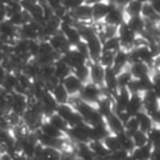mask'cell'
<instances>
[{"mask_svg":"<svg viewBox=\"0 0 160 160\" xmlns=\"http://www.w3.org/2000/svg\"><path fill=\"white\" fill-rule=\"evenodd\" d=\"M78 96L85 101L89 102L91 105H96V102L100 100V98L102 96V86H99L91 81H88L82 85V88L80 89Z\"/></svg>","mask_w":160,"mask_h":160,"instance_id":"cell-1","label":"cell"},{"mask_svg":"<svg viewBox=\"0 0 160 160\" xmlns=\"http://www.w3.org/2000/svg\"><path fill=\"white\" fill-rule=\"evenodd\" d=\"M90 131H91V126L88 125L86 122H81L75 126H69L65 135H66L68 140H71L75 144L76 142H89L90 141Z\"/></svg>","mask_w":160,"mask_h":160,"instance_id":"cell-2","label":"cell"},{"mask_svg":"<svg viewBox=\"0 0 160 160\" xmlns=\"http://www.w3.org/2000/svg\"><path fill=\"white\" fill-rule=\"evenodd\" d=\"M29 106V98L25 94L12 91L9 94V111L22 116Z\"/></svg>","mask_w":160,"mask_h":160,"instance_id":"cell-3","label":"cell"},{"mask_svg":"<svg viewBox=\"0 0 160 160\" xmlns=\"http://www.w3.org/2000/svg\"><path fill=\"white\" fill-rule=\"evenodd\" d=\"M59 116H61L69 126H75V125H79L81 122H84L82 118L78 114V111L72 108V105H70L69 102H65V104H59L58 108H56V111H55Z\"/></svg>","mask_w":160,"mask_h":160,"instance_id":"cell-4","label":"cell"},{"mask_svg":"<svg viewBox=\"0 0 160 160\" xmlns=\"http://www.w3.org/2000/svg\"><path fill=\"white\" fill-rule=\"evenodd\" d=\"M116 36L119 38V41H120V45L122 49H126V50H130L132 46H134V42H135V39H136V34L129 29V26L124 22H121L119 26H118V32H116Z\"/></svg>","mask_w":160,"mask_h":160,"instance_id":"cell-5","label":"cell"},{"mask_svg":"<svg viewBox=\"0 0 160 160\" xmlns=\"http://www.w3.org/2000/svg\"><path fill=\"white\" fill-rule=\"evenodd\" d=\"M39 29H40V22L30 20L29 22L18 28V39L39 40Z\"/></svg>","mask_w":160,"mask_h":160,"instance_id":"cell-6","label":"cell"},{"mask_svg":"<svg viewBox=\"0 0 160 160\" xmlns=\"http://www.w3.org/2000/svg\"><path fill=\"white\" fill-rule=\"evenodd\" d=\"M86 42L88 50H89V61H98L100 58V54L102 51V41L98 36L96 32L90 35L88 39L84 40Z\"/></svg>","mask_w":160,"mask_h":160,"instance_id":"cell-7","label":"cell"},{"mask_svg":"<svg viewBox=\"0 0 160 160\" xmlns=\"http://www.w3.org/2000/svg\"><path fill=\"white\" fill-rule=\"evenodd\" d=\"M141 99H142V110L146 111L149 115L160 109V99L152 91V89L144 91L141 94Z\"/></svg>","mask_w":160,"mask_h":160,"instance_id":"cell-8","label":"cell"},{"mask_svg":"<svg viewBox=\"0 0 160 160\" xmlns=\"http://www.w3.org/2000/svg\"><path fill=\"white\" fill-rule=\"evenodd\" d=\"M59 31L65 36V39L69 41V44H70L71 46H75V45L81 40L79 29H78L75 25H72V24H68V22L61 21V22H60Z\"/></svg>","mask_w":160,"mask_h":160,"instance_id":"cell-9","label":"cell"},{"mask_svg":"<svg viewBox=\"0 0 160 160\" xmlns=\"http://www.w3.org/2000/svg\"><path fill=\"white\" fill-rule=\"evenodd\" d=\"M18 39V28L12 25L8 19L0 22V41L12 44Z\"/></svg>","mask_w":160,"mask_h":160,"instance_id":"cell-10","label":"cell"},{"mask_svg":"<svg viewBox=\"0 0 160 160\" xmlns=\"http://www.w3.org/2000/svg\"><path fill=\"white\" fill-rule=\"evenodd\" d=\"M115 6L114 2L109 1V0H105V1H98L95 4L91 5V19L95 20L96 22L98 21H102L104 18L106 16V14L109 12V10Z\"/></svg>","mask_w":160,"mask_h":160,"instance_id":"cell-11","label":"cell"},{"mask_svg":"<svg viewBox=\"0 0 160 160\" xmlns=\"http://www.w3.org/2000/svg\"><path fill=\"white\" fill-rule=\"evenodd\" d=\"M48 41H49V44L51 45V48L54 49V51H56L60 56H61L64 52H66L69 49H71V45L69 44V41L65 39V36H64L60 31H58V32H55L54 35H51V36L48 39Z\"/></svg>","mask_w":160,"mask_h":160,"instance_id":"cell-12","label":"cell"},{"mask_svg":"<svg viewBox=\"0 0 160 160\" xmlns=\"http://www.w3.org/2000/svg\"><path fill=\"white\" fill-rule=\"evenodd\" d=\"M60 58H61L71 69H74V68L81 65V64L89 62V60H88L85 56H82V55H81L75 48H72V46H71V49H69L66 52H64Z\"/></svg>","mask_w":160,"mask_h":160,"instance_id":"cell-13","label":"cell"},{"mask_svg":"<svg viewBox=\"0 0 160 160\" xmlns=\"http://www.w3.org/2000/svg\"><path fill=\"white\" fill-rule=\"evenodd\" d=\"M102 86L105 90L109 91V94L114 95L118 91V72L112 68H105L104 72V80H102Z\"/></svg>","mask_w":160,"mask_h":160,"instance_id":"cell-14","label":"cell"},{"mask_svg":"<svg viewBox=\"0 0 160 160\" xmlns=\"http://www.w3.org/2000/svg\"><path fill=\"white\" fill-rule=\"evenodd\" d=\"M128 70L130 71L132 79H141L151 75V66L142 61H134L128 65Z\"/></svg>","mask_w":160,"mask_h":160,"instance_id":"cell-15","label":"cell"},{"mask_svg":"<svg viewBox=\"0 0 160 160\" xmlns=\"http://www.w3.org/2000/svg\"><path fill=\"white\" fill-rule=\"evenodd\" d=\"M60 82L64 85L65 90L69 92L70 96H78L80 89H81L82 85H84V82H81L72 72H71L70 75H68L65 79H62Z\"/></svg>","mask_w":160,"mask_h":160,"instance_id":"cell-16","label":"cell"},{"mask_svg":"<svg viewBox=\"0 0 160 160\" xmlns=\"http://www.w3.org/2000/svg\"><path fill=\"white\" fill-rule=\"evenodd\" d=\"M70 15L72 16L75 22H85V21H90L91 19V5L84 2L80 6H78L76 9L70 11Z\"/></svg>","mask_w":160,"mask_h":160,"instance_id":"cell-17","label":"cell"},{"mask_svg":"<svg viewBox=\"0 0 160 160\" xmlns=\"http://www.w3.org/2000/svg\"><path fill=\"white\" fill-rule=\"evenodd\" d=\"M106 25H112V26H119L121 22H124L125 21V15H124V11H122V9L121 8H119V6H112L110 10H109V12L106 14V16L104 18V20H102Z\"/></svg>","mask_w":160,"mask_h":160,"instance_id":"cell-18","label":"cell"},{"mask_svg":"<svg viewBox=\"0 0 160 160\" xmlns=\"http://www.w3.org/2000/svg\"><path fill=\"white\" fill-rule=\"evenodd\" d=\"M40 105H41V109H42V114H44V118L46 119L48 116H50L51 114H54L56 111V108H58V102L56 100L52 98V95L50 94V91H46L42 98L39 100Z\"/></svg>","mask_w":160,"mask_h":160,"instance_id":"cell-19","label":"cell"},{"mask_svg":"<svg viewBox=\"0 0 160 160\" xmlns=\"http://www.w3.org/2000/svg\"><path fill=\"white\" fill-rule=\"evenodd\" d=\"M129 65V51L126 49H119L115 55H114V61H112V69L119 72L124 69H126Z\"/></svg>","mask_w":160,"mask_h":160,"instance_id":"cell-20","label":"cell"},{"mask_svg":"<svg viewBox=\"0 0 160 160\" xmlns=\"http://www.w3.org/2000/svg\"><path fill=\"white\" fill-rule=\"evenodd\" d=\"M89 70H90V81L99 86H102L105 68L100 65L98 61H89Z\"/></svg>","mask_w":160,"mask_h":160,"instance_id":"cell-21","label":"cell"},{"mask_svg":"<svg viewBox=\"0 0 160 160\" xmlns=\"http://www.w3.org/2000/svg\"><path fill=\"white\" fill-rule=\"evenodd\" d=\"M125 24L129 26L130 30H132L136 35H141L146 29V21L141 15L136 16H129L125 18Z\"/></svg>","mask_w":160,"mask_h":160,"instance_id":"cell-22","label":"cell"},{"mask_svg":"<svg viewBox=\"0 0 160 160\" xmlns=\"http://www.w3.org/2000/svg\"><path fill=\"white\" fill-rule=\"evenodd\" d=\"M104 121H105V125L109 129L110 134H119V132L124 131V124L114 111L111 114H109L108 116H105Z\"/></svg>","mask_w":160,"mask_h":160,"instance_id":"cell-23","label":"cell"},{"mask_svg":"<svg viewBox=\"0 0 160 160\" xmlns=\"http://www.w3.org/2000/svg\"><path fill=\"white\" fill-rule=\"evenodd\" d=\"M52 66H54V76L59 81H61L62 79H65L68 75L71 74V68L61 58H59L58 60H55L54 64H52Z\"/></svg>","mask_w":160,"mask_h":160,"instance_id":"cell-24","label":"cell"},{"mask_svg":"<svg viewBox=\"0 0 160 160\" xmlns=\"http://www.w3.org/2000/svg\"><path fill=\"white\" fill-rule=\"evenodd\" d=\"M140 110H142V99L141 94H130V99L128 101V105L125 108V111L130 115L134 116L138 114Z\"/></svg>","mask_w":160,"mask_h":160,"instance_id":"cell-25","label":"cell"},{"mask_svg":"<svg viewBox=\"0 0 160 160\" xmlns=\"http://www.w3.org/2000/svg\"><path fill=\"white\" fill-rule=\"evenodd\" d=\"M110 134L109 129L105 125V121L91 126V131H90V141H102L108 135Z\"/></svg>","mask_w":160,"mask_h":160,"instance_id":"cell-26","label":"cell"},{"mask_svg":"<svg viewBox=\"0 0 160 160\" xmlns=\"http://www.w3.org/2000/svg\"><path fill=\"white\" fill-rule=\"evenodd\" d=\"M38 130H39L40 132H42L44 135H48V136L55 138V139H61V138H65V136H66L62 131H60V130L56 129L54 125H51L46 119H44V121L41 122V125L39 126Z\"/></svg>","mask_w":160,"mask_h":160,"instance_id":"cell-27","label":"cell"},{"mask_svg":"<svg viewBox=\"0 0 160 160\" xmlns=\"http://www.w3.org/2000/svg\"><path fill=\"white\" fill-rule=\"evenodd\" d=\"M50 94L52 95V98L56 100L58 104H65V102L69 101V98H70L69 92L65 90V88H64V85H62L61 82H58V84L50 90Z\"/></svg>","mask_w":160,"mask_h":160,"instance_id":"cell-28","label":"cell"},{"mask_svg":"<svg viewBox=\"0 0 160 160\" xmlns=\"http://www.w3.org/2000/svg\"><path fill=\"white\" fill-rule=\"evenodd\" d=\"M134 116H135V119L138 120V124H139V129H140V130L148 132V131L154 126V122H152V120H151V116H150L146 111L140 110V111H139L138 114H135Z\"/></svg>","mask_w":160,"mask_h":160,"instance_id":"cell-29","label":"cell"},{"mask_svg":"<svg viewBox=\"0 0 160 160\" xmlns=\"http://www.w3.org/2000/svg\"><path fill=\"white\" fill-rule=\"evenodd\" d=\"M89 146H90V150L92 151V154L96 158L108 160V156H109L110 151L106 149V146L104 145L102 141H89Z\"/></svg>","mask_w":160,"mask_h":160,"instance_id":"cell-30","label":"cell"},{"mask_svg":"<svg viewBox=\"0 0 160 160\" xmlns=\"http://www.w3.org/2000/svg\"><path fill=\"white\" fill-rule=\"evenodd\" d=\"M18 85V78H16V72H10L8 71L4 76V79L1 80V89H4L8 92H12L15 91Z\"/></svg>","mask_w":160,"mask_h":160,"instance_id":"cell-31","label":"cell"},{"mask_svg":"<svg viewBox=\"0 0 160 160\" xmlns=\"http://www.w3.org/2000/svg\"><path fill=\"white\" fill-rule=\"evenodd\" d=\"M151 150H152L151 145L146 144L142 146L134 148V150L130 152V155L134 158V160H149L150 155H151Z\"/></svg>","mask_w":160,"mask_h":160,"instance_id":"cell-32","label":"cell"},{"mask_svg":"<svg viewBox=\"0 0 160 160\" xmlns=\"http://www.w3.org/2000/svg\"><path fill=\"white\" fill-rule=\"evenodd\" d=\"M71 72L81 81V82H88L90 81V70H89V62L81 64L74 69H71Z\"/></svg>","mask_w":160,"mask_h":160,"instance_id":"cell-33","label":"cell"},{"mask_svg":"<svg viewBox=\"0 0 160 160\" xmlns=\"http://www.w3.org/2000/svg\"><path fill=\"white\" fill-rule=\"evenodd\" d=\"M8 20H9L12 25H15L16 28H20L21 25L29 22V21L31 20V18H30V15H29L28 11L21 10V11H19V12H16V14L10 15V16L8 18Z\"/></svg>","mask_w":160,"mask_h":160,"instance_id":"cell-34","label":"cell"},{"mask_svg":"<svg viewBox=\"0 0 160 160\" xmlns=\"http://www.w3.org/2000/svg\"><path fill=\"white\" fill-rule=\"evenodd\" d=\"M116 135V138H118V140H119V144H120V148L121 149H124L125 151H128L129 154L134 150V142H132V140H131V136H130V134H128L125 130L124 131H121V132H119V134H115Z\"/></svg>","mask_w":160,"mask_h":160,"instance_id":"cell-35","label":"cell"},{"mask_svg":"<svg viewBox=\"0 0 160 160\" xmlns=\"http://www.w3.org/2000/svg\"><path fill=\"white\" fill-rule=\"evenodd\" d=\"M141 8H142V4L138 0H131L124 9V15L125 18H129V16H136V15H140L141 12Z\"/></svg>","mask_w":160,"mask_h":160,"instance_id":"cell-36","label":"cell"},{"mask_svg":"<svg viewBox=\"0 0 160 160\" xmlns=\"http://www.w3.org/2000/svg\"><path fill=\"white\" fill-rule=\"evenodd\" d=\"M140 15H141L146 21H150V22H152V21H159V20H160V16L154 11V9H152L151 5L149 4V1L142 4Z\"/></svg>","mask_w":160,"mask_h":160,"instance_id":"cell-37","label":"cell"},{"mask_svg":"<svg viewBox=\"0 0 160 160\" xmlns=\"http://www.w3.org/2000/svg\"><path fill=\"white\" fill-rule=\"evenodd\" d=\"M46 120H48L51 125H54L56 129H59L60 131H62L64 134H65V132H66V130L69 129L68 122H66L61 116H59L56 112H54V114H51L50 116H48V118H46Z\"/></svg>","mask_w":160,"mask_h":160,"instance_id":"cell-38","label":"cell"},{"mask_svg":"<svg viewBox=\"0 0 160 160\" xmlns=\"http://www.w3.org/2000/svg\"><path fill=\"white\" fill-rule=\"evenodd\" d=\"M131 80H132V76H131L130 71L128 70V68L119 71L118 72V90L119 89H126Z\"/></svg>","mask_w":160,"mask_h":160,"instance_id":"cell-39","label":"cell"},{"mask_svg":"<svg viewBox=\"0 0 160 160\" xmlns=\"http://www.w3.org/2000/svg\"><path fill=\"white\" fill-rule=\"evenodd\" d=\"M130 136H131V140H132V142H134V146H135V148L149 144L146 132H145V131H142V130H140V129H139V130H136V131H134L132 134H130Z\"/></svg>","mask_w":160,"mask_h":160,"instance_id":"cell-40","label":"cell"},{"mask_svg":"<svg viewBox=\"0 0 160 160\" xmlns=\"http://www.w3.org/2000/svg\"><path fill=\"white\" fill-rule=\"evenodd\" d=\"M119 49H121V45H120L118 36H112V38L102 40V50H109V51L116 52Z\"/></svg>","mask_w":160,"mask_h":160,"instance_id":"cell-41","label":"cell"},{"mask_svg":"<svg viewBox=\"0 0 160 160\" xmlns=\"http://www.w3.org/2000/svg\"><path fill=\"white\" fill-rule=\"evenodd\" d=\"M114 55H115V52H112V51L102 50L98 62L100 65H102L104 68H111L112 66V61H114Z\"/></svg>","mask_w":160,"mask_h":160,"instance_id":"cell-42","label":"cell"},{"mask_svg":"<svg viewBox=\"0 0 160 160\" xmlns=\"http://www.w3.org/2000/svg\"><path fill=\"white\" fill-rule=\"evenodd\" d=\"M102 142H104V145L106 146V149H108L110 152L121 149V148H120V144H119V140H118V138H116L115 134H109V135L102 140Z\"/></svg>","mask_w":160,"mask_h":160,"instance_id":"cell-43","label":"cell"},{"mask_svg":"<svg viewBox=\"0 0 160 160\" xmlns=\"http://www.w3.org/2000/svg\"><path fill=\"white\" fill-rule=\"evenodd\" d=\"M124 130H125L128 134H132L134 131L139 130V124H138V120L135 119V116H130V118L124 122Z\"/></svg>","mask_w":160,"mask_h":160,"instance_id":"cell-44","label":"cell"},{"mask_svg":"<svg viewBox=\"0 0 160 160\" xmlns=\"http://www.w3.org/2000/svg\"><path fill=\"white\" fill-rule=\"evenodd\" d=\"M146 135H148V141H149L150 145L154 144L155 141L160 140V126H159V125H154V126L146 132Z\"/></svg>","mask_w":160,"mask_h":160,"instance_id":"cell-45","label":"cell"},{"mask_svg":"<svg viewBox=\"0 0 160 160\" xmlns=\"http://www.w3.org/2000/svg\"><path fill=\"white\" fill-rule=\"evenodd\" d=\"M128 155H129L128 151H125L124 149H119V150L111 151L108 156V160H125Z\"/></svg>","mask_w":160,"mask_h":160,"instance_id":"cell-46","label":"cell"},{"mask_svg":"<svg viewBox=\"0 0 160 160\" xmlns=\"http://www.w3.org/2000/svg\"><path fill=\"white\" fill-rule=\"evenodd\" d=\"M85 0H62L61 1V5L68 10V11H71L74 9H76L78 6H80L81 4H84Z\"/></svg>","mask_w":160,"mask_h":160,"instance_id":"cell-47","label":"cell"},{"mask_svg":"<svg viewBox=\"0 0 160 160\" xmlns=\"http://www.w3.org/2000/svg\"><path fill=\"white\" fill-rule=\"evenodd\" d=\"M72 48H75L82 56H85L88 60H89V50H88V46H86V42L84 41V40H80L75 46H72Z\"/></svg>","mask_w":160,"mask_h":160,"instance_id":"cell-48","label":"cell"},{"mask_svg":"<svg viewBox=\"0 0 160 160\" xmlns=\"http://www.w3.org/2000/svg\"><path fill=\"white\" fill-rule=\"evenodd\" d=\"M151 69H154L156 72H160V52H158L151 61Z\"/></svg>","mask_w":160,"mask_h":160,"instance_id":"cell-49","label":"cell"},{"mask_svg":"<svg viewBox=\"0 0 160 160\" xmlns=\"http://www.w3.org/2000/svg\"><path fill=\"white\" fill-rule=\"evenodd\" d=\"M61 1L62 0H44V2L50 8V9H56V8H59L60 5H61Z\"/></svg>","mask_w":160,"mask_h":160,"instance_id":"cell-50","label":"cell"},{"mask_svg":"<svg viewBox=\"0 0 160 160\" xmlns=\"http://www.w3.org/2000/svg\"><path fill=\"white\" fill-rule=\"evenodd\" d=\"M149 4L154 9V11L160 16V0H149Z\"/></svg>","mask_w":160,"mask_h":160,"instance_id":"cell-51","label":"cell"},{"mask_svg":"<svg viewBox=\"0 0 160 160\" xmlns=\"http://www.w3.org/2000/svg\"><path fill=\"white\" fill-rule=\"evenodd\" d=\"M149 160H160V150L159 149H152Z\"/></svg>","mask_w":160,"mask_h":160,"instance_id":"cell-52","label":"cell"},{"mask_svg":"<svg viewBox=\"0 0 160 160\" xmlns=\"http://www.w3.org/2000/svg\"><path fill=\"white\" fill-rule=\"evenodd\" d=\"M130 1H131V0H115V1H114V4H115L116 6H119V8L124 9V8H125Z\"/></svg>","mask_w":160,"mask_h":160,"instance_id":"cell-53","label":"cell"},{"mask_svg":"<svg viewBox=\"0 0 160 160\" xmlns=\"http://www.w3.org/2000/svg\"><path fill=\"white\" fill-rule=\"evenodd\" d=\"M12 160H29L26 156H24L22 154H20V152H16V154H14L12 155Z\"/></svg>","mask_w":160,"mask_h":160,"instance_id":"cell-54","label":"cell"},{"mask_svg":"<svg viewBox=\"0 0 160 160\" xmlns=\"http://www.w3.org/2000/svg\"><path fill=\"white\" fill-rule=\"evenodd\" d=\"M6 72H8V71L5 70V68H4V65H2V62H1V60H0V81L4 79V76H5Z\"/></svg>","mask_w":160,"mask_h":160,"instance_id":"cell-55","label":"cell"},{"mask_svg":"<svg viewBox=\"0 0 160 160\" xmlns=\"http://www.w3.org/2000/svg\"><path fill=\"white\" fill-rule=\"evenodd\" d=\"M0 160H12V156L6 154V152H1L0 155Z\"/></svg>","mask_w":160,"mask_h":160,"instance_id":"cell-56","label":"cell"},{"mask_svg":"<svg viewBox=\"0 0 160 160\" xmlns=\"http://www.w3.org/2000/svg\"><path fill=\"white\" fill-rule=\"evenodd\" d=\"M151 148H152V149H159V150H160V140H158V141H155L154 144H151Z\"/></svg>","mask_w":160,"mask_h":160,"instance_id":"cell-57","label":"cell"},{"mask_svg":"<svg viewBox=\"0 0 160 160\" xmlns=\"http://www.w3.org/2000/svg\"><path fill=\"white\" fill-rule=\"evenodd\" d=\"M98 1H105V0H85V2L89 4V5H92V4L98 2Z\"/></svg>","mask_w":160,"mask_h":160,"instance_id":"cell-58","label":"cell"},{"mask_svg":"<svg viewBox=\"0 0 160 160\" xmlns=\"http://www.w3.org/2000/svg\"><path fill=\"white\" fill-rule=\"evenodd\" d=\"M138 1H140V2H141V4H144V2H148V1H149V0H138Z\"/></svg>","mask_w":160,"mask_h":160,"instance_id":"cell-59","label":"cell"},{"mask_svg":"<svg viewBox=\"0 0 160 160\" xmlns=\"http://www.w3.org/2000/svg\"><path fill=\"white\" fill-rule=\"evenodd\" d=\"M159 48H160V40H159Z\"/></svg>","mask_w":160,"mask_h":160,"instance_id":"cell-60","label":"cell"}]
</instances>
